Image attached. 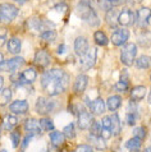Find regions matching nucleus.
<instances>
[{
    "label": "nucleus",
    "mask_w": 151,
    "mask_h": 152,
    "mask_svg": "<svg viewBox=\"0 0 151 152\" xmlns=\"http://www.w3.org/2000/svg\"><path fill=\"white\" fill-rule=\"evenodd\" d=\"M90 132L94 136H100V133H101V124H99L97 121H94L90 125Z\"/></svg>",
    "instance_id": "35"
},
{
    "label": "nucleus",
    "mask_w": 151,
    "mask_h": 152,
    "mask_svg": "<svg viewBox=\"0 0 151 152\" xmlns=\"http://www.w3.org/2000/svg\"><path fill=\"white\" fill-rule=\"evenodd\" d=\"M137 55V48L135 44L129 42V44H125L124 48L122 49V53H120V60L124 65L127 66H131L133 63H135V59Z\"/></svg>",
    "instance_id": "4"
},
{
    "label": "nucleus",
    "mask_w": 151,
    "mask_h": 152,
    "mask_svg": "<svg viewBox=\"0 0 151 152\" xmlns=\"http://www.w3.org/2000/svg\"><path fill=\"white\" fill-rule=\"evenodd\" d=\"M113 7H118V5H123V4L125 3V0H110Z\"/></svg>",
    "instance_id": "47"
},
{
    "label": "nucleus",
    "mask_w": 151,
    "mask_h": 152,
    "mask_svg": "<svg viewBox=\"0 0 151 152\" xmlns=\"http://www.w3.org/2000/svg\"><path fill=\"white\" fill-rule=\"evenodd\" d=\"M35 64L41 68H48L50 64V54L46 50H39L35 55Z\"/></svg>",
    "instance_id": "13"
},
{
    "label": "nucleus",
    "mask_w": 151,
    "mask_h": 152,
    "mask_svg": "<svg viewBox=\"0 0 151 152\" xmlns=\"http://www.w3.org/2000/svg\"><path fill=\"white\" fill-rule=\"evenodd\" d=\"M90 45H89V41L85 37H77L74 40V51L78 54L79 56L83 55L87 50H89Z\"/></svg>",
    "instance_id": "15"
},
{
    "label": "nucleus",
    "mask_w": 151,
    "mask_h": 152,
    "mask_svg": "<svg viewBox=\"0 0 151 152\" xmlns=\"http://www.w3.org/2000/svg\"><path fill=\"white\" fill-rule=\"evenodd\" d=\"M14 1H17L18 4H24V3L27 1V0H14Z\"/></svg>",
    "instance_id": "50"
},
{
    "label": "nucleus",
    "mask_w": 151,
    "mask_h": 152,
    "mask_svg": "<svg viewBox=\"0 0 151 152\" xmlns=\"http://www.w3.org/2000/svg\"><path fill=\"white\" fill-rule=\"evenodd\" d=\"M9 110L13 114H17V115L24 114L28 111V102L24 100H17L9 105Z\"/></svg>",
    "instance_id": "14"
},
{
    "label": "nucleus",
    "mask_w": 151,
    "mask_h": 152,
    "mask_svg": "<svg viewBox=\"0 0 151 152\" xmlns=\"http://www.w3.org/2000/svg\"><path fill=\"white\" fill-rule=\"evenodd\" d=\"M137 26L141 27V28H146L150 23V19H151V9L149 8H145L142 7L137 10Z\"/></svg>",
    "instance_id": "8"
},
{
    "label": "nucleus",
    "mask_w": 151,
    "mask_h": 152,
    "mask_svg": "<svg viewBox=\"0 0 151 152\" xmlns=\"http://www.w3.org/2000/svg\"><path fill=\"white\" fill-rule=\"evenodd\" d=\"M135 19H136L135 14H133V12L129 10V9H123L118 14V24H120V26H123V27L133 24Z\"/></svg>",
    "instance_id": "10"
},
{
    "label": "nucleus",
    "mask_w": 151,
    "mask_h": 152,
    "mask_svg": "<svg viewBox=\"0 0 151 152\" xmlns=\"http://www.w3.org/2000/svg\"><path fill=\"white\" fill-rule=\"evenodd\" d=\"M18 13H19L18 8L13 5V4H9V3L0 4V22L10 23L12 20H14L17 18Z\"/></svg>",
    "instance_id": "3"
},
{
    "label": "nucleus",
    "mask_w": 151,
    "mask_h": 152,
    "mask_svg": "<svg viewBox=\"0 0 151 152\" xmlns=\"http://www.w3.org/2000/svg\"><path fill=\"white\" fill-rule=\"evenodd\" d=\"M69 84V74L62 69H50L45 72L41 78V86L49 96L63 94Z\"/></svg>",
    "instance_id": "1"
},
{
    "label": "nucleus",
    "mask_w": 151,
    "mask_h": 152,
    "mask_svg": "<svg viewBox=\"0 0 151 152\" xmlns=\"http://www.w3.org/2000/svg\"><path fill=\"white\" fill-rule=\"evenodd\" d=\"M133 133H135V137L140 138V139L146 138V129L144 128V126H138V128H136L135 130H133Z\"/></svg>",
    "instance_id": "37"
},
{
    "label": "nucleus",
    "mask_w": 151,
    "mask_h": 152,
    "mask_svg": "<svg viewBox=\"0 0 151 152\" xmlns=\"http://www.w3.org/2000/svg\"><path fill=\"white\" fill-rule=\"evenodd\" d=\"M12 99L10 88H1L0 90V105H7Z\"/></svg>",
    "instance_id": "30"
},
{
    "label": "nucleus",
    "mask_w": 151,
    "mask_h": 152,
    "mask_svg": "<svg viewBox=\"0 0 151 152\" xmlns=\"http://www.w3.org/2000/svg\"><path fill=\"white\" fill-rule=\"evenodd\" d=\"M129 39V31L125 28H119L111 35V42L115 46H122Z\"/></svg>",
    "instance_id": "9"
},
{
    "label": "nucleus",
    "mask_w": 151,
    "mask_h": 152,
    "mask_svg": "<svg viewBox=\"0 0 151 152\" xmlns=\"http://www.w3.org/2000/svg\"><path fill=\"white\" fill-rule=\"evenodd\" d=\"M74 124L73 123H70L69 125H67L65 128H64V133L65 134V137H68V138H74L76 137V129H74Z\"/></svg>",
    "instance_id": "34"
},
{
    "label": "nucleus",
    "mask_w": 151,
    "mask_h": 152,
    "mask_svg": "<svg viewBox=\"0 0 151 152\" xmlns=\"http://www.w3.org/2000/svg\"><path fill=\"white\" fill-rule=\"evenodd\" d=\"M146 96V87L145 86H137L132 88L131 91V100L132 101H141Z\"/></svg>",
    "instance_id": "22"
},
{
    "label": "nucleus",
    "mask_w": 151,
    "mask_h": 152,
    "mask_svg": "<svg viewBox=\"0 0 151 152\" xmlns=\"http://www.w3.org/2000/svg\"><path fill=\"white\" fill-rule=\"evenodd\" d=\"M54 107H55V102L50 99H45V97H39L36 102V111L40 114V115H46V114H50Z\"/></svg>",
    "instance_id": "6"
},
{
    "label": "nucleus",
    "mask_w": 151,
    "mask_h": 152,
    "mask_svg": "<svg viewBox=\"0 0 151 152\" xmlns=\"http://www.w3.org/2000/svg\"><path fill=\"white\" fill-rule=\"evenodd\" d=\"M151 64V59L146 55H142L140 58H137L136 60V66L138 69H147Z\"/></svg>",
    "instance_id": "29"
},
{
    "label": "nucleus",
    "mask_w": 151,
    "mask_h": 152,
    "mask_svg": "<svg viewBox=\"0 0 151 152\" xmlns=\"http://www.w3.org/2000/svg\"><path fill=\"white\" fill-rule=\"evenodd\" d=\"M24 129L28 133H33V134H40L41 133V126H40V121H37L36 119H27L24 123Z\"/></svg>",
    "instance_id": "17"
},
{
    "label": "nucleus",
    "mask_w": 151,
    "mask_h": 152,
    "mask_svg": "<svg viewBox=\"0 0 151 152\" xmlns=\"http://www.w3.org/2000/svg\"><path fill=\"white\" fill-rule=\"evenodd\" d=\"M110 119H111V126H110L111 134H114V136H118L119 132H120V120H119V115H118V114H114V115L110 116Z\"/></svg>",
    "instance_id": "26"
},
{
    "label": "nucleus",
    "mask_w": 151,
    "mask_h": 152,
    "mask_svg": "<svg viewBox=\"0 0 151 152\" xmlns=\"http://www.w3.org/2000/svg\"><path fill=\"white\" fill-rule=\"evenodd\" d=\"M10 138H12L13 147H14V148H17V147L19 146V143H21V134H19V132H12Z\"/></svg>",
    "instance_id": "36"
},
{
    "label": "nucleus",
    "mask_w": 151,
    "mask_h": 152,
    "mask_svg": "<svg viewBox=\"0 0 151 152\" xmlns=\"http://www.w3.org/2000/svg\"><path fill=\"white\" fill-rule=\"evenodd\" d=\"M3 84H4V79H3L1 75H0V90L3 88Z\"/></svg>",
    "instance_id": "49"
},
{
    "label": "nucleus",
    "mask_w": 151,
    "mask_h": 152,
    "mask_svg": "<svg viewBox=\"0 0 151 152\" xmlns=\"http://www.w3.org/2000/svg\"><path fill=\"white\" fill-rule=\"evenodd\" d=\"M149 104H151V90H150V94H149Z\"/></svg>",
    "instance_id": "52"
},
{
    "label": "nucleus",
    "mask_w": 151,
    "mask_h": 152,
    "mask_svg": "<svg viewBox=\"0 0 151 152\" xmlns=\"http://www.w3.org/2000/svg\"><path fill=\"white\" fill-rule=\"evenodd\" d=\"M76 152H94L91 148V146L89 145H79L77 146V148H76Z\"/></svg>",
    "instance_id": "42"
},
{
    "label": "nucleus",
    "mask_w": 151,
    "mask_h": 152,
    "mask_svg": "<svg viewBox=\"0 0 151 152\" xmlns=\"http://www.w3.org/2000/svg\"><path fill=\"white\" fill-rule=\"evenodd\" d=\"M103 126H104V128L110 129V126H111V119H110V116H105L103 119Z\"/></svg>",
    "instance_id": "45"
},
{
    "label": "nucleus",
    "mask_w": 151,
    "mask_h": 152,
    "mask_svg": "<svg viewBox=\"0 0 151 152\" xmlns=\"http://www.w3.org/2000/svg\"><path fill=\"white\" fill-rule=\"evenodd\" d=\"M128 113H137V105H136V101H132L128 104Z\"/></svg>",
    "instance_id": "46"
},
{
    "label": "nucleus",
    "mask_w": 151,
    "mask_h": 152,
    "mask_svg": "<svg viewBox=\"0 0 151 152\" xmlns=\"http://www.w3.org/2000/svg\"><path fill=\"white\" fill-rule=\"evenodd\" d=\"M94 39H95V42H96V44H97L99 46H106L108 42H109L106 35H105V33H104L103 31H96V32L94 33Z\"/></svg>",
    "instance_id": "27"
},
{
    "label": "nucleus",
    "mask_w": 151,
    "mask_h": 152,
    "mask_svg": "<svg viewBox=\"0 0 151 152\" xmlns=\"http://www.w3.org/2000/svg\"><path fill=\"white\" fill-rule=\"evenodd\" d=\"M24 59L21 58V56H15L10 60H7V61H3L0 64V70L3 72H13V70H17L19 69L21 66L24 65Z\"/></svg>",
    "instance_id": "7"
},
{
    "label": "nucleus",
    "mask_w": 151,
    "mask_h": 152,
    "mask_svg": "<svg viewBox=\"0 0 151 152\" xmlns=\"http://www.w3.org/2000/svg\"><path fill=\"white\" fill-rule=\"evenodd\" d=\"M67 51H68V48H67L65 45H60V46H59V49H58V54H59V55H60V54L67 53Z\"/></svg>",
    "instance_id": "48"
},
{
    "label": "nucleus",
    "mask_w": 151,
    "mask_h": 152,
    "mask_svg": "<svg viewBox=\"0 0 151 152\" xmlns=\"http://www.w3.org/2000/svg\"><path fill=\"white\" fill-rule=\"evenodd\" d=\"M114 88H115V91H118V92H125V91L128 90V83L119 81V82L114 86Z\"/></svg>",
    "instance_id": "40"
},
{
    "label": "nucleus",
    "mask_w": 151,
    "mask_h": 152,
    "mask_svg": "<svg viewBox=\"0 0 151 152\" xmlns=\"http://www.w3.org/2000/svg\"><path fill=\"white\" fill-rule=\"evenodd\" d=\"M87 105H89V109L92 114H95V115H101V114L105 111V104H104V101L101 99H96L94 101H89L86 100Z\"/></svg>",
    "instance_id": "12"
},
{
    "label": "nucleus",
    "mask_w": 151,
    "mask_h": 152,
    "mask_svg": "<svg viewBox=\"0 0 151 152\" xmlns=\"http://www.w3.org/2000/svg\"><path fill=\"white\" fill-rule=\"evenodd\" d=\"M94 123V118L92 114L86 111V110H81L78 114V126L79 129H89L90 125Z\"/></svg>",
    "instance_id": "11"
},
{
    "label": "nucleus",
    "mask_w": 151,
    "mask_h": 152,
    "mask_svg": "<svg viewBox=\"0 0 151 152\" xmlns=\"http://www.w3.org/2000/svg\"><path fill=\"white\" fill-rule=\"evenodd\" d=\"M96 54H97V50L95 48H89V50L83 55H81V65L83 70H89L95 65Z\"/></svg>",
    "instance_id": "5"
},
{
    "label": "nucleus",
    "mask_w": 151,
    "mask_h": 152,
    "mask_svg": "<svg viewBox=\"0 0 151 152\" xmlns=\"http://www.w3.org/2000/svg\"><path fill=\"white\" fill-rule=\"evenodd\" d=\"M87 83H89V78L85 74H79L77 78H76V83H74V92L77 94H82L83 91L86 90Z\"/></svg>",
    "instance_id": "16"
},
{
    "label": "nucleus",
    "mask_w": 151,
    "mask_h": 152,
    "mask_svg": "<svg viewBox=\"0 0 151 152\" xmlns=\"http://www.w3.org/2000/svg\"><path fill=\"white\" fill-rule=\"evenodd\" d=\"M0 152H8L5 148H1V150H0Z\"/></svg>",
    "instance_id": "54"
},
{
    "label": "nucleus",
    "mask_w": 151,
    "mask_h": 152,
    "mask_svg": "<svg viewBox=\"0 0 151 152\" xmlns=\"http://www.w3.org/2000/svg\"><path fill=\"white\" fill-rule=\"evenodd\" d=\"M56 39V33L54 31H45L41 33V40L46 41V42H53Z\"/></svg>",
    "instance_id": "33"
},
{
    "label": "nucleus",
    "mask_w": 151,
    "mask_h": 152,
    "mask_svg": "<svg viewBox=\"0 0 151 152\" xmlns=\"http://www.w3.org/2000/svg\"><path fill=\"white\" fill-rule=\"evenodd\" d=\"M76 12L79 15V18L83 19L85 22H87L90 26H99L100 24V19L97 17V13L94 9V7L91 5V3L89 0H81L77 4V8H76Z\"/></svg>",
    "instance_id": "2"
},
{
    "label": "nucleus",
    "mask_w": 151,
    "mask_h": 152,
    "mask_svg": "<svg viewBox=\"0 0 151 152\" xmlns=\"http://www.w3.org/2000/svg\"><path fill=\"white\" fill-rule=\"evenodd\" d=\"M145 152H150V148H147V150H146V151H145Z\"/></svg>",
    "instance_id": "55"
},
{
    "label": "nucleus",
    "mask_w": 151,
    "mask_h": 152,
    "mask_svg": "<svg viewBox=\"0 0 151 152\" xmlns=\"http://www.w3.org/2000/svg\"><path fill=\"white\" fill-rule=\"evenodd\" d=\"M111 136V130L108 129V128H104L101 129V133H100V137H101L103 139H109Z\"/></svg>",
    "instance_id": "43"
},
{
    "label": "nucleus",
    "mask_w": 151,
    "mask_h": 152,
    "mask_svg": "<svg viewBox=\"0 0 151 152\" xmlns=\"http://www.w3.org/2000/svg\"><path fill=\"white\" fill-rule=\"evenodd\" d=\"M140 1H142V0H132V3H140Z\"/></svg>",
    "instance_id": "53"
},
{
    "label": "nucleus",
    "mask_w": 151,
    "mask_h": 152,
    "mask_svg": "<svg viewBox=\"0 0 151 152\" xmlns=\"http://www.w3.org/2000/svg\"><path fill=\"white\" fill-rule=\"evenodd\" d=\"M138 44L142 48H149L151 45V33L150 32H142L138 36Z\"/></svg>",
    "instance_id": "28"
},
{
    "label": "nucleus",
    "mask_w": 151,
    "mask_h": 152,
    "mask_svg": "<svg viewBox=\"0 0 151 152\" xmlns=\"http://www.w3.org/2000/svg\"><path fill=\"white\" fill-rule=\"evenodd\" d=\"M36 134H33V133H28L27 136H26V138H24V141H23V143H22V147H21V148H22V151H24L26 150V147L28 146V143H30V141L31 139L35 137Z\"/></svg>",
    "instance_id": "41"
},
{
    "label": "nucleus",
    "mask_w": 151,
    "mask_h": 152,
    "mask_svg": "<svg viewBox=\"0 0 151 152\" xmlns=\"http://www.w3.org/2000/svg\"><path fill=\"white\" fill-rule=\"evenodd\" d=\"M0 136H1V129H0Z\"/></svg>",
    "instance_id": "56"
},
{
    "label": "nucleus",
    "mask_w": 151,
    "mask_h": 152,
    "mask_svg": "<svg viewBox=\"0 0 151 152\" xmlns=\"http://www.w3.org/2000/svg\"><path fill=\"white\" fill-rule=\"evenodd\" d=\"M40 126H41V130L51 132L54 129V123L50 118H43V119H40Z\"/></svg>",
    "instance_id": "31"
},
{
    "label": "nucleus",
    "mask_w": 151,
    "mask_h": 152,
    "mask_svg": "<svg viewBox=\"0 0 151 152\" xmlns=\"http://www.w3.org/2000/svg\"><path fill=\"white\" fill-rule=\"evenodd\" d=\"M8 51H9L10 54H14V55H17V54H19L21 49H22V44H21V40L17 39V37H12V39L8 41Z\"/></svg>",
    "instance_id": "20"
},
{
    "label": "nucleus",
    "mask_w": 151,
    "mask_h": 152,
    "mask_svg": "<svg viewBox=\"0 0 151 152\" xmlns=\"http://www.w3.org/2000/svg\"><path fill=\"white\" fill-rule=\"evenodd\" d=\"M99 7L101 8L103 10L108 12L109 9H111L113 8V4H111L110 0H99Z\"/></svg>",
    "instance_id": "38"
},
{
    "label": "nucleus",
    "mask_w": 151,
    "mask_h": 152,
    "mask_svg": "<svg viewBox=\"0 0 151 152\" xmlns=\"http://www.w3.org/2000/svg\"><path fill=\"white\" fill-rule=\"evenodd\" d=\"M137 119H138V114L137 113H128V115H127V123L129 125H135Z\"/></svg>",
    "instance_id": "39"
},
{
    "label": "nucleus",
    "mask_w": 151,
    "mask_h": 152,
    "mask_svg": "<svg viewBox=\"0 0 151 152\" xmlns=\"http://www.w3.org/2000/svg\"><path fill=\"white\" fill-rule=\"evenodd\" d=\"M18 124V119L14 115H7L4 118V126L8 129H13L14 126Z\"/></svg>",
    "instance_id": "32"
},
{
    "label": "nucleus",
    "mask_w": 151,
    "mask_h": 152,
    "mask_svg": "<svg viewBox=\"0 0 151 152\" xmlns=\"http://www.w3.org/2000/svg\"><path fill=\"white\" fill-rule=\"evenodd\" d=\"M65 134L63 132H58V130H54V132H51V134H50V141H51V145L54 147H60L63 143L65 142Z\"/></svg>",
    "instance_id": "19"
},
{
    "label": "nucleus",
    "mask_w": 151,
    "mask_h": 152,
    "mask_svg": "<svg viewBox=\"0 0 151 152\" xmlns=\"http://www.w3.org/2000/svg\"><path fill=\"white\" fill-rule=\"evenodd\" d=\"M37 78V72L35 68H27L26 70L21 74V79L22 82L26 84V83H33Z\"/></svg>",
    "instance_id": "18"
},
{
    "label": "nucleus",
    "mask_w": 151,
    "mask_h": 152,
    "mask_svg": "<svg viewBox=\"0 0 151 152\" xmlns=\"http://www.w3.org/2000/svg\"><path fill=\"white\" fill-rule=\"evenodd\" d=\"M89 142L91 143L95 148H97L100 151L106 150V145H105V139H103L100 136H94V134H90L89 137Z\"/></svg>",
    "instance_id": "21"
},
{
    "label": "nucleus",
    "mask_w": 151,
    "mask_h": 152,
    "mask_svg": "<svg viewBox=\"0 0 151 152\" xmlns=\"http://www.w3.org/2000/svg\"><path fill=\"white\" fill-rule=\"evenodd\" d=\"M141 145H142V139L137 138V137L132 138V139H128V141L125 142V147H127L131 152H137L138 150H140Z\"/></svg>",
    "instance_id": "25"
},
{
    "label": "nucleus",
    "mask_w": 151,
    "mask_h": 152,
    "mask_svg": "<svg viewBox=\"0 0 151 152\" xmlns=\"http://www.w3.org/2000/svg\"><path fill=\"white\" fill-rule=\"evenodd\" d=\"M120 105H122V97L120 96H111V97L108 99V102H106L108 110L115 111V110L119 109Z\"/></svg>",
    "instance_id": "24"
},
{
    "label": "nucleus",
    "mask_w": 151,
    "mask_h": 152,
    "mask_svg": "<svg viewBox=\"0 0 151 152\" xmlns=\"http://www.w3.org/2000/svg\"><path fill=\"white\" fill-rule=\"evenodd\" d=\"M106 22L110 26L111 28H117L118 27V12H117L115 9H109L106 12Z\"/></svg>",
    "instance_id": "23"
},
{
    "label": "nucleus",
    "mask_w": 151,
    "mask_h": 152,
    "mask_svg": "<svg viewBox=\"0 0 151 152\" xmlns=\"http://www.w3.org/2000/svg\"><path fill=\"white\" fill-rule=\"evenodd\" d=\"M5 41H7V29L0 28V46L4 45Z\"/></svg>",
    "instance_id": "44"
},
{
    "label": "nucleus",
    "mask_w": 151,
    "mask_h": 152,
    "mask_svg": "<svg viewBox=\"0 0 151 152\" xmlns=\"http://www.w3.org/2000/svg\"><path fill=\"white\" fill-rule=\"evenodd\" d=\"M4 61V56H3V54L0 53V64H1V63Z\"/></svg>",
    "instance_id": "51"
}]
</instances>
